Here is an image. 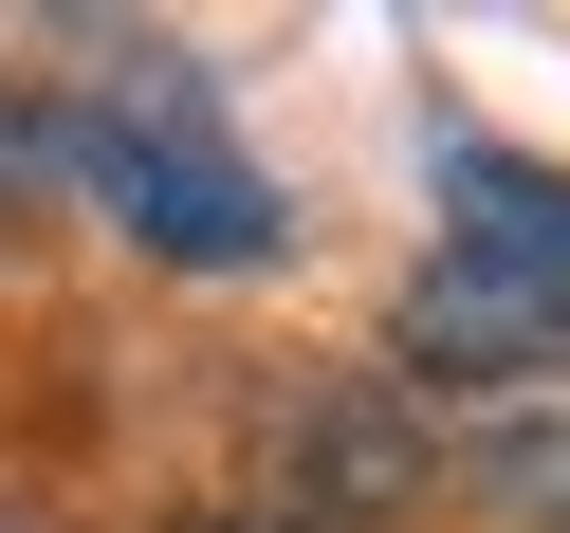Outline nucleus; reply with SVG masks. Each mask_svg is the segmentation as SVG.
<instances>
[{"label": "nucleus", "instance_id": "20e7f679", "mask_svg": "<svg viewBox=\"0 0 570 533\" xmlns=\"http://www.w3.org/2000/svg\"><path fill=\"white\" fill-rule=\"evenodd\" d=\"M203 533H295V515H203Z\"/></svg>", "mask_w": 570, "mask_h": 533}, {"label": "nucleus", "instance_id": "f257e3e1", "mask_svg": "<svg viewBox=\"0 0 570 533\" xmlns=\"http://www.w3.org/2000/svg\"><path fill=\"white\" fill-rule=\"evenodd\" d=\"M56 166H75L92 203H111L148 258H185V276H239V258H276L295 239V203L239 166V129H222V92L185 75L166 38H111L75 92H56V129H38Z\"/></svg>", "mask_w": 570, "mask_h": 533}, {"label": "nucleus", "instance_id": "f03ea898", "mask_svg": "<svg viewBox=\"0 0 570 533\" xmlns=\"http://www.w3.org/2000/svg\"><path fill=\"white\" fill-rule=\"evenodd\" d=\"M405 368L423 386H533V368H570V313L515 295V276H479V258H442L405 295Z\"/></svg>", "mask_w": 570, "mask_h": 533}, {"label": "nucleus", "instance_id": "7ed1b4c3", "mask_svg": "<svg viewBox=\"0 0 570 533\" xmlns=\"http://www.w3.org/2000/svg\"><path fill=\"white\" fill-rule=\"evenodd\" d=\"M442 258H479V276L570 313V185L515 166V148H442Z\"/></svg>", "mask_w": 570, "mask_h": 533}]
</instances>
